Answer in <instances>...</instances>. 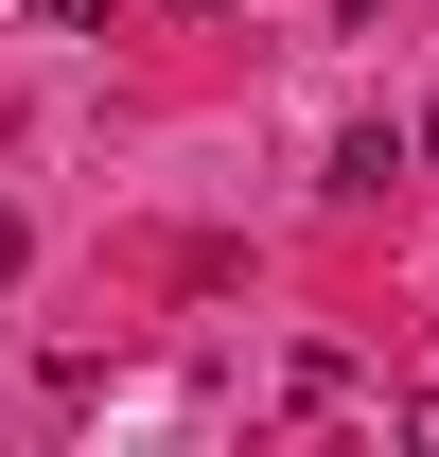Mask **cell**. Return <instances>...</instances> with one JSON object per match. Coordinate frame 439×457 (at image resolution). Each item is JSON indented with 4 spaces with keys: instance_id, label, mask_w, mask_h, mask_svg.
I'll return each mask as SVG.
<instances>
[{
    "instance_id": "obj_2",
    "label": "cell",
    "mask_w": 439,
    "mask_h": 457,
    "mask_svg": "<svg viewBox=\"0 0 439 457\" xmlns=\"http://www.w3.org/2000/svg\"><path fill=\"white\" fill-rule=\"evenodd\" d=\"M36 18H54V36H106V0H36Z\"/></svg>"
},
{
    "instance_id": "obj_5",
    "label": "cell",
    "mask_w": 439,
    "mask_h": 457,
    "mask_svg": "<svg viewBox=\"0 0 439 457\" xmlns=\"http://www.w3.org/2000/svg\"><path fill=\"white\" fill-rule=\"evenodd\" d=\"M176 18H211V0H176Z\"/></svg>"
},
{
    "instance_id": "obj_1",
    "label": "cell",
    "mask_w": 439,
    "mask_h": 457,
    "mask_svg": "<svg viewBox=\"0 0 439 457\" xmlns=\"http://www.w3.org/2000/svg\"><path fill=\"white\" fill-rule=\"evenodd\" d=\"M386 176H422V141H404V123H352V141H334V176H317V194H334V212H369Z\"/></svg>"
},
{
    "instance_id": "obj_3",
    "label": "cell",
    "mask_w": 439,
    "mask_h": 457,
    "mask_svg": "<svg viewBox=\"0 0 439 457\" xmlns=\"http://www.w3.org/2000/svg\"><path fill=\"white\" fill-rule=\"evenodd\" d=\"M404 141H422V159H439V106H422V123H404Z\"/></svg>"
},
{
    "instance_id": "obj_4",
    "label": "cell",
    "mask_w": 439,
    "mask_h": 457,
    "mask_svg": "<svg viewBox=\"0 0 439 457\" xmlns=\"http://www.w3.org/2000/svg\"><path fill=\"white\" fill-rule=\"evenodd\" d=\"M0 264H18V212H0Z\"/></svg>"
}]
</instances>
